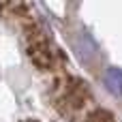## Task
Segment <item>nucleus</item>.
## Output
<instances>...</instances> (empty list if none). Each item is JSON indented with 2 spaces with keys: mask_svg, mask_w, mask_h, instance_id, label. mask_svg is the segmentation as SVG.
<instances>
[{
  "mask_svg": "<svg viewBox=\"0 0 122 122\" xmlns=\"http://www.w3.org/2000/svg\"><path fill=\"white\" fill-rule=\"evenodd\" d=\"M86 122H112V116L105 114V112H94V114L88 116V120H86Z\"/></svg>",
  "mask_w": 122,
  "mask_h": 122,
  "instance_id": "obj_4",
  "label": "nucleus"
},
{
  "mask_svg": "<svg viewBox=\"0 0 122 122\" xmlns=\"http://www.w3.org/2000/svg\"><path fill=\"white\" fill-rule=\"evenodd\" d=\"M75 49H77V54H79V58L84 62H90L97 56V51H99L97 49V43L92 41V36L88 32H79L75 36Z\"/></svg>",
  "mask_w": 122,
  "mask_h": 122,
  "instance_id": "obj_2",
  "label": "nucleus"
},
{
  "mask_svg": "<svg viewBox=\"0 0 122 122\" xmlns=\"http://www.w3.org/2000/svg\"><path fill=\"white\" fill-rule=\"evenodd\" d=\"M30 58L34 60V64H39L41 69H49L54 64V51L49 49V45L45 41H36L30 47Z\"/></svg>",
  "mask_w": 122,
  "mask_h": 122,
  "instance_id": "obj_1",
  "label": "nucleus"
},
{
  "mask_svg": "<svg viewBox=\"0 0 122 122\" xmlns=\"http://www.w3.org/2000/svg\"><path fill=\"white\" fill-rule=\"evenodd\" d=\"M103 81H105V86H107V90H109L112 94L122 97V69L109 66V69L105 71V75H103Z\"/></svg>",
  "mask_w": 122,
  "mask_h": 122,
  "instance_id": "obj_3",
  "label": "nucleus"
}]
</instances>
